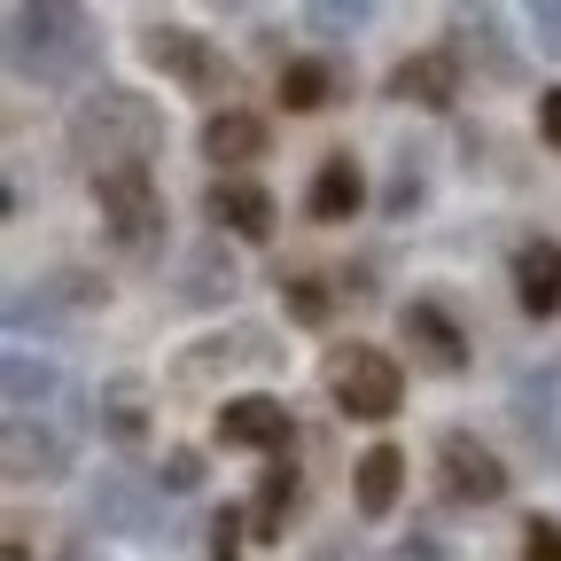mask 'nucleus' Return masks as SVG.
I'll use <instances>...</instances> for the list:
<instances>
[{
    "label": "nucleus",
    "instance_id": "f257e3e1",
    "mask_svg": "<svg viewBox=\"0 0 561 561\" xmlns=\"http://www.w3.org/2000/svg\"><path fill=\"white\" fill-rule=\"evenodd\" d=\"M9 62L24 87H47V94H70L94 79L102 62V32L87 9H70V0H16L9 9Z\"/></svg>",
    "mask_w": 561,
    "mask_h": 561
},
{
    "label": "nucleus",
    "instance_id": "f03ea898",
    "mask_svg": "<svg viewBox=\"0 0 561 561\" xmlns=\"http://www.w3.org/2000/svg\"><path fill=\"white\" fill-rule=\"evenodd\" d=\"M62 140H70V157L102 180L117 164H149L164 149V110L140 87H87L79 110H70V125H62Z\"/></svg>",
    "mask_w": 561,
    "mask_h": 561
},
{
    "label": "nucleus",
    "instance_id": "7ed1b4c3",
    "mask_svg": "<svg viewBox=\"0 0 561 561\" xmlns=\"http://www.w3.org/2000/svg\"><path fill=\"white\" fill-rule=\"evenodd\" d=\"M320 390L351 421H390L398 398H405V367L390 359V351H375V343H335L320 359Z\"/></svg>",
    "mask_w": 561,
    "mask_h": 561
},
{
    "label": "nucleus",
    "instance_id": "20e7f679",
    "mask_svg": "<svg viewBox=\"0 0 561 561\" xmlns=\"http://www.w3.org/2000/svg\"><path fill=\"white\" fill-rule=\"evenodd\" d=\"M94 210H102V234L125 250V257H149L157 242H164V187H157V172L149 164H117V172H102L94 180Z\"/></svg>",
    "mask_w": 561,
    "mask_h": 561
},
{
    "label": "nucleus",
    "instance_id": "39448f33",
    "mask_svg": "<svg viewBox=\"0 0 561 561\" xmlns=\"http://www.w3.org/2000/svg\"><path fill=\"white\" fill-rule=\"evenodd\" d=\"M273 359H280L273 328H250V320H234V328H219V335L187 343V351H180V367H172V382H180V390H210L219 375H242V367H273Z\"/></svg>",
    "mask_w": 561,
    "mask_h": 561
},
{
    "label": "nucleus",
    "instance_id": "423d86ee",
    "mask_svg": "<svg viewBox=\"0 0 561 561\" xmlns=\"http://www.w3.org/2000/svg\"><path fill=\"white\" fill-rule=\"evenodd\" d=\"M140 55H149V70L180 79L187 94H227L234 87V70L219 62V47H210L203 32H187V24H149L140 32Z\"/></svg>",
    "mask_w": 561,
    "mask_h": 561
},
{
    "label": "nucleus",
    "instance_id": "0eeeda50",
    "mask_svg": "<svg viewBox=\"0 0 561 561\" xmlns=\"http://www.w3.org/2000/svg\"><path fill=\"white\" fill-rule=\"evenodd\" d=\"M437 476H445V491H453L460 507H500L507 483H515L507 460L491 453L476 430H445V437H437Z\"/></svg>",
    "mask_w": 561,
    "mask_h": 561
},
{
    "label": "nucleus",
    "instance_id": "6e6552de",
    "mask_svg": "<svg viewBox=\"0 0 561 561\" xmlns=\"http://www.w3.org/2000/svg\"><path fill=\"white\" fill-rule=\"evenodd\" d=\"M87 515H94L102 538H157L164 491H157V476H125V468H110V476H94V491H87Z\"/></svg>",
    "mask_w": 561,
    "mask_h": 561
},
{
    "label": "nucleus",
    "instance_id": "1a4fd4ad",
    "mask_svg": "<svg viewBox=\"0 0 561 561\" xmlns=\"http://www.w3.org/2000/svg\"><path fill=\"white\" fill-rule=\"evenodd\" d=\"M210 437H219L227 453H280V460H289V445H297V413L280 405V398H265V390H242V398L219 405Z\"/></svg>",
    "mask_w": 561,
    "mask_h": 561
},
{
    "label": "nucleus",
    "instance_id": "9d476101",
    "mask_svg": "<svg viewBox=\"0 0 561 561\" xmlns=\"http://www.w3.org/2000/svg\"><path fill=\"white\" fill-rule=\"evenodd\" d=\"M460 47H421V55H398L390 62V79H382V94L390 102H405V110H453L460 102Z\"/></svg>",
    "mask_w": 561,
    "mask_h": 561
},
{
    "label": "nucleus",
    "instance_id": "9b49d317",
    "mask_svg": "<svg viewBox=\"0 0 561 561\" xmlns=\"http://www.w3.org/2000/svg\"><path fill=\"white\" fill-rule=\"evenodd\" d=\"M203 219L219 227V242H227V234H234V242H273L280 203H273L257 180H210V187H203Z\"/></svg>",
    "mask_w": 561,
    "mask_h": 561
},
{
    "label": "nucleus",
    "instance_id": "f8f14e48",
    "mask_svg": "<svg viewBox=\"0 0 561 561\" xmlns=\"http://www.w3.org/2000/svg\"><path fill=\"white\" fill-rule=\"evenodd\" d=\"M234 297H242V273H234L227 242H195L172 273V305L180 312H227Z\"/></svg>",
    "mask_w": 561,
    "mask_h": 561
},
{
    "label": "nucleus",
    "instance_id": "ddd939ff",
    "mask_svg": "<svg viewBox=\"0 0 561 561\" xmlns=\"http://www.w3.org/2000/svg\"><path fill=\"white\" fill-rule=\"evenodd\" d=\"M265 117L257 110H234V102H219L203 117V133H195V149H203V164H219V180H242V164H257L265 157Z\"/></svg>",
    "mask_w": 561,
    "mask_h": 561
},
{
    "label": "nucleus",
    "instance_id": "4468645a",
    "mask_svg": "<svg viewBox=\"0 0 561 561\" xmlns=\"http://www.w3.org/2000/svg\"><path fill=\"white\" fill-rule=\"evenodd\" d=\"M398 335H405V351L430 375H460L468 367V335H460V320L437 305V297H413L405 312H398Z\"/></svg>",
    "mask_w": 561,
    "mask_h": 561
},
{
    "label": "nucleus",
    "instance_id": "2eb2a0df",
    "mask_svg": "<svg viewBox=\"0 0 561 561\" xmlns=\"http://www.w3.org/2000/svg\"><path fill=\"white\" fill-rule=\"evenodd\" d=\"M0 460H9V483H62L79 453H70V437L55 430V421H9Z\"/></svg>",
    "mask_w": 561,
    "mask_h": 561
},
{
    "label": "nucleus",
    "instance_id": "dca6fc26",
    "mask_svg": "<svg viewBox=\"0 0 561 561\" xmlns=\"http://www.w3.org/2000/svg\"><path fill=\"white\" fill-rule=\"evenodd\" d=\"M157 398H149V382H140V375H110L102 390H94V430L117 445V453H140V445H149V430H157Z\"/></svg>",
    "mask_w": 561,
    "mask_h": 561
},
{
    "label": "nucleus",
    "instance_id": "f3484780",
    "mask_svg": "<svg viewBox=\"0 0 561 561\" xmlns=\"http://www.w3.org/2000/svg\"><path fill=\"white\" fill-rule=\"evenodd\" d=\"M359 203H367V172H359V157H351V149L320 157V172H312V187H305V210H312L320 227H343V219H359Z\"/></svg>",
    "mask_w": 561,
    "mask_h": 561
},
{
    "label": "nucleus",
    "instance_id": "a211bd4d",
    "mask_svg": "<svg viewBox=\"0 0 561 561\" xmlns=\"http://www.w3.org/2000/svg\"><path fill=\"white\" fill-rule=\"evenodd\" d=\"M343 94H351L343 62H328V55H289V62H280V110L320 117V110H335Z\"/></svg>",
    "mask_w": 561,
    "mask_h": 561
},
{
    "label": "nucleus",
    "instance_id": "6ab92c4d",
    "mask_svg": "<svg viewBox=\"0 0 561 561\" xmlns=\"http://www.w3.org/2000/svg\"><path fill=\"white\" fill-rule=\"evenodd\" d=\"M305 500V483H297V460H273L265 483H257V500H250V538L257 546H289V515Z\"/></svg>",
    "mask_w": 561,
    "mask_h": 561
},
{
    "label": "nucleus",
    "instance_id": "aec40b11",
    "mask_svg": "<svg viewBox=\"0 0 561 561\" xmlns=\"http://www.w3.org/2000/svg\"><path fill=\"white\" fill-rule=\"evenodd\" d=\"M0 390H9V421H47V405L62 398V375H55V359L9 351V367H0Z\"/></svg>",
    "mask_w": 561,
    "mask_h": 561
},
{
    "label": "nucleus",
    "instance_id": "412c9836",
    "mask_svg": "<svg viewBox=\"0 0 561 561\" xmlns=\"http://www.w3.org/2000/svg\"><path fill=\"white\" fill-rule=\"evenodd\" d=\"M515 305L530 320H553L561 312V242H523L515 250Z\"/></svg>",
    "mask_w": 561,
    "mask_h": 561
},
{
    "label": "nucleus",
    "instance_id": "4be33fe9",
    "mask_svg": "<svg viewBox=\"0 0 561 561\" xmlns=\"http://www.w3.org/2000/svg\"><path fill=\"white\" fill-rule=\"evenodd\" d=\"M398 491H405V453H398V445H367L359 468H351V500H359V515L382 523V515L398 507Z\"/></svg>",
    "mask_w": 561,
    "mask_h": 561
},
{
    "label": "nucleus",
    "instance_id": "5701e85b",
    "mask_svg": "<svg viewBox=\"0 0 561 561\" xmlns=\"http://www.w3.org/2000/svg\"><path fill=\"white\" fill-rule=\"evenodd\" d=\"M453 32L468 39V47H460V62H468V55H483L491 79H507V87L523 79V62H515V55H507V39H500V9H453Z\"/></svg>",
    "mask_w": 561,
    "mask_h": 561
},
{
    "label": "nucleus",
    "instance_id": "b1692460",
    "mask_svg": "<svg viewBox=\"0 0 561 561\" xmlns=\"http://www.w3.org/2000/svg\"><path fill=\"white\" fill-rule=\"evenodd\" d=\"M39 289L55 297L62 320H79V312H102V305H110V280L87 273V265H55V273H39Z\"/></svg>",
    "mask_w": 561,
    "mask_h": 561
},
{
    "label": "nucleus",
    "instance_id": "393cba45",
    "mask_svg": "<svg viewBox=\"0 0 561 561\" xmlns=\"http://www.w3.org/2000/svg\"><path fill=\"white\" fill-rule=\"evenodd\" d=\"M280 305H289L297 328H328L335 320V289H328L320 273H280Z\"/></svg>",
    "mask_w": 561,
    "mask_h": 561
},
{
    "label": "nucleus",
    "instance_id": "a878e982",
    "mask_svg": "<svg viewBox=\"0 0 561 561\" xmlns=\"http://www.w3.org/2000/svg\"><path fill=\"white\" fill-rule=\"evenodd\" d=\"M367 0H312L305 9V32H320V39H351V32H367Z\"/></svg>",
    "mask_w": 561,
    "mask_h": 561
},
{
    "label": "nucleus",
    "instance_id": "bb28decb",
    "mask_svg": "<svg viewBox=\"0 0 561 561\" xmlns=\"http://www.w3.org/2000/svg\"><path fill=\"white\" fill-rule=\"evenodd\" d=\"M157 491H172V500L203 491V453H195V445H172V453L157 460Z\"/></svg>",
    "mask_w": 561,
    "mask_h": 561
},
{
    "label": "nucleus",
    "instance_id": "cd10ccee",
    "mask_svg": "<svg viewBox=\"0 0 561 561\" xmlns=\"http://www.w3.org/2000/svg\"><path fill=\"white\" fill-rule=\"evenodd\" d=\"M413 203H421V157H398V172H390V187H382V210H390V219H405Z\"/></svg>",
    "mask_w": 561,
    "mask_h": 561
},
{
    "label": "nucleus",
    "instance_id": "c85d7f7f",
    "mask_svg": "<svg viewBox=\"0 0 561 561\" xmlns=\"http://www.w3.org/2000/svg\"><path fill=\"white\" fill-rule=\"evenodd\" d=\"M242 530H250V515H234V507L210 515V561H242Z\"/></svg>",
    "mask_w": 561,
    "mask_h": 561
},
{
    "label": "nucleus",
    "instance_id": "c756f323",
    "mask_svg": "<svg viewBox=\"0 0 561 561\" xmlns=\"http://www.w3.org/2000/svg\"><path fill=\"white\" fill-rule=\"evenodd\" d=\"M530 39H538V55L561 62V0H538V9H530Z\"/></svg>",
    "mask_w": 561,
    "mask_h": 561
},
{
    "label": "nucleus",
    "instance_id": "7c9ffc66",
    "mask_svg": "<svg viewBox=\"0 0 561 561\" xmlns=\"http://www.w3.org/2000/svg\"><path fill=\"white\" fill-rule=\"evenodd\" d=\"M523 561H561V523H553V515H538V523L523 530Z\"/></svg>",
    "mask_w": 561,
    "mask_h": 561
},
{
    "label": "nucleus",
    "instance_id": "2f4dec72",
    "mask_svg": "<svg viewBox=\"0 0 561 561\" xmlns=\"http://www.w3.org/2000/svg\"><path fill=\"white\" fill-rule=\"evenodd\" d=\"M538 133H546V149H561V87L538 94Z\"/></svg>",
    "mask_w": 561,
    "mask_h": 561
}]
</instances>
